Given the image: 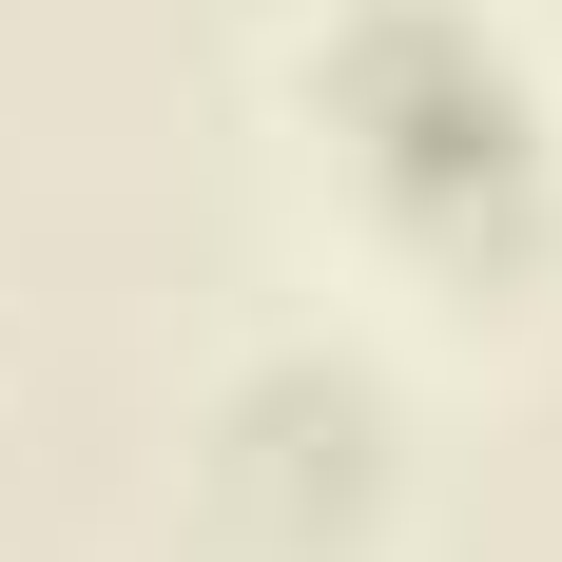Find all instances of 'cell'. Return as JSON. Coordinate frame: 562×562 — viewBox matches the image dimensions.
Wrapping results in <instances>:
<instances>
[{
    "label": "cell",
    "mask_w": 562,
    "mask_h": 562,
    "mask_svg": "<svg viewBox=\"0 0 562 562\" xmlns=\"http://www.w3.org/2000/svg\"><path fill=\"white\" fill-rule=\"evenodd\" d=\"M311 98H330L349 175L389 194L407 233H485L543 194V98H524V58L447 0H369L330 58H311Z\"/></svg>",
    "instance_id": "1"
},
{
    "label": "cell",
    "mask_w": 562,
    "mask_h": 562,
    "mask_svg": "<svg viewBox=\"0 0 562 562\" xmlns=\"http://www.w3.org/2000/svg\"><path fill=\"white\" fill-rule=\"evenodd\" d=\"M369 427H389V407H369V369H252V389H233V485H272V505H311V485H369Z\"/></svg>",
    "instance_id": "2"
}]
</instances>
